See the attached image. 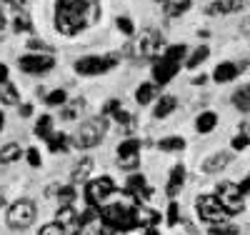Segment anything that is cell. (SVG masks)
<instances>
[{
	"mask_svg": "<svg viewBox=\"0 0 250 235\" xmlns=\"http://www.w3.org/2000/svg\"><path fill=\"white\" fill-rule=\"evenodd\" d=\"M158 88L160 85H155V83H143V85H138V90H135V103L138 105H150L153 100H158L160 95H158Z\"/></svg>",
	"mask_w": 250,
	"mask_h": 235,
	"instance_id": "obj_20",
	"label": "cell"
},
{
	"mask_svg": "<svg viewBox=\"0 0 250 235\" xmlns=\"http://www.w3.org/2000/svg\"><path fill=\"white\" fill-rule=\"evenodd\" d=\"M208 58H210V48H208V45H198L190 55L185 58V68H188V70H195V68L203 65Z\"/></svg>",
	"mask_w": 250,
	"mask_h": 235,
	"instance_id": "obj_24",
	"label": "cell"
},
{
	"mask_svg": "<svg viewBox=\"0 0 250 235\" xmlns=\"http://www.w3.org/2000/svg\"><path fill=\"white\" fill-rule=\"evenodd\" d=\"M5 8H10V10H15V13H23V8L28 5V0H0Z\"/></svg>",
	"mask_w": 250,
	"mask_h": 235,
	"instance_id": "obj_45",
	"label": "cell"
},
{
	"mask_svg": "<svg viewBox=\"0 0 250 235\" xmlns=\"http://www.w3.org/2000/svg\"><path fill=\"white\" fill-rule=\"evenodd\" d=\"M190 8H193V0H168V3H165V15L168 18H180Z\"/></svg>",
	"mask_w": 250,
	"mask_h": 235,
	"instance_id": "obj_27",
	"label": "cell"
},
{
	"mask_svg": "<svg viewBox=\"0 0 250 235\" xmlns=\"http://www.w3.org/2000/svg\"><path fill=\"white\" fill-rule=\"evenodd\" d=\"M28 50H30V53H45V55H53V53H55V48L48 45V43H43L40 38H30V40H28Z\"/></svg>",
	"mask_w": 250,
	"mask_h": 235,
	"instance_id": "obj_37",
	"label": "cell"
},
{
	"mask_svg": "<svg viewBox=\"0 0 250 235\" xmlns=\"http://www.w3.org/2000/svg\"><path fill=\"white\" fill-rule=\"evenodd\" d=\"M183 185H185V165H175L173 170H170V178H168V185H165V193H168V198H175L180 190H183Z\"/></svg>",
	"mask_w": 250,
	"mask_h": 235,
	"instance_id": "obj_16",
	"label": "cell"
},
{
	"mask_svg": "<svg viewBox=\"0 0 250 235\" xmlns=\"http://www.w3.org/2000/svg\"><path fill=\"white\" fill-rule=\"evenodd\" d=\"M5 25H8V18H5V13H3V8H0V33L5 30Z\"/></svg>",
	"mask_w": 250,
	"mask_h": 235,
	"instance_id": "obj_52",
	"label": "cell"
},
{
	"mask_svg": "<svg viewBox=\"0 0 250 235\" xmlns=\"http://www.w3.org/2000/svg\"><path fill=\"white\" fill-rule=\"evenodd\" d=\"M25 160H28L33 168H40V165H43V160H40V150H38V148H28V150H25Z\"/></svg>",
	"mask_w": 250,
	"mask_h": 235,
	"instance_id": "obj_44",
	"label": "cell"
},
{
	"mask_svg": "<svg viewBox=\"0 0 250 235\" xmlns=\"http://www.w3.org/2000/svg\"><path fill=\"white\" fill-rule=\"evenodd\" d=\"M100 220L110 225L115 233H130L140 225V210H138V205L108 203L100 208Z\"/></svg>",
	"mask_w": 250,
	"mask_h": 235,
	"instance_id": "obj_2",
	"label": "cell"
},
{
	"mask_svg": "<svg viewBox=\"0 0 250 235\" xmlns=\"http://www.w3.org/2000/svg\"><path fill=\"white\" fill-rule=\"evenodd\" d=\"M240 75V65L238 63H230V60H223V63H218L215 65V70H213V80L218 83V85H225V83H230V80H235Z\"/></svg>",
	"mask_w": 250,
	"mask_h": 235,
	"instance_id": "obj_14",
	"label": "cell"
},
{
	"mask_svg": "<svg viewBox=\"0 0 250 235\" xmlns=\"http://www.w3.org/2000/svg\"><path fill=\"white\" fill-rule=\"evenodd\" d=\"M45 143H48V150L50 153H68L70 148H73V138L65 135V133H53Z\"/></svg>",
	"mask_w": 250,
	"mask_h": 235,
	"instance_id": "obj_22",
	"label": "cell"
},
{
	"mask_svg": "<svg viewBox=\"0 0 250 235\" xmlns=\"http://www.w3.org/2000/svg\"><path fill=\"white\" fill-rule=\"evenodd\" d=\"M43 100H45V105H50V108H53V105H60V108H62V105L68 103V93L62 90V88H55V90H50Z\"/></svg>",
	"mask_w": 250,
	"mask_h": 235,
	"instance_id": "obj_34",
	"label": "cell"
},
{
	"mask_svg": "<svg viewBox=\"0 0 250 235\" xmlns=\"http://www.w3.org/2000/svg\"><path fill=\"white\" fill-rule=\"evenodd\" d=\"M165 223H168L170 228L180 223V208H178L175 200H170V205H168V215H165Z\"/></svg>",
	"mask_w": 250,
	"mask_h": 235,
	"instance_id": "obj_40",
	"label": "cell"
},
{
	"mask_svg": "<svg viewBox=\"0 0 250 235\" xmlns=\"http://www.w3.org/2000/svg\"><path fill=\"white\" fill-rule=\"evenodd\" d=\"M108 128H110V118H105V115L88 118V120L75 130V135H73V148H80V150H90V148L100 145L103 138L108 135Z\"/></svg>",
	"mask_w": 250,
	"mask_h": 235,
	"instance_id": "obj_3",
	"label": "cell"
},
{
	"mask_svg": "<svg viewBox=\"0 0 250 235\" xmlns=\"http://www.w3.org/2000/svg\"><path fill=\"white\" fill-rule=\"evenodd\" d=\"M188 55V45L185 43H178V45H168L163 53V58H168V60H175V63H183Z\"/></svg>",
	"mask_w": 250,
	"mask_h": 235,
	"instance_id": "obj_33",
	"label": "cell"
},
{
	"mask_svg": "<svg viewBox=\"0 0 250 235\" xmlns=\"http://www.w3.org/2000/svg\"><path fill=\"white\" fill-rule=\"evenodd\" d=\"M230 103H233L235 110L250 113V83H248V85H240V88L230 95Z\"/></svg>",
	"mask_w": 250,
	"mask_h": 235,
	"instance_id": "obj_23",
	"label": "cell"
},
{
	"mask_svg": "<svg viewBox=\"0 0 250 235\" xmlns=\"http://www.w3.org/2000/svg\"><path fill=\"white\" fill-rule=\"evenodd\" d=\"M143 145H148V143H143V140H140V138H135V135H128V138H125V140L118 145V158H125V155H138Z\"/></svg>",
	"mask_w": 250,
	"mask_h": 235,
	"instance_id": "obj_25",
	"label": "cell"
},
{
	"mask_svg": "<svg viewBox=\"0 0 250 235\" xmlns=\"http://www.w3.org/2000/svg\"><path fill=\"white\" fill-rule=\"evenodd\" d=\"M195 208H198V218L203 223H208V225L230 220V218H228V210L223 208V203H220L218 195H198Z\"/></svg>",
	"mask_w": 250,
	"mask_h": 235,
	"instance_id": "obj_7",
	"label": "cell"
},
{
	"mask_svg": "<svg viewBox=\"0 0 250 235\" xmlns=\"http://www.w3.org/2000/svg\"><path fill=\"white\" fill-rule=\"evenodd\" d=\"M230 160H233L230 150H218V153L208 155V158L203 160V173H208V175L223 173V170H225L228 165H230Z\"/></svg>",
	"mask_w": 250,
	"mask_h": 235,
	"instance_id": "obj_13",
	"label": "cell"
},
{
	"mask_svg": "<svg viewBox=\"0 0 250 235\" xmlns=\"http://www.w3.org/2000/svg\"><path fill=\"white\" fill-rule=\"evenodd\" d=\"M18 68L25 75H45L55 68V55H45V53H28L18 58Z\"/></svg>",
	"mask_w": 250,
	"mask_h": 235,
	"instance_id": "obj_9",
	"label": "cell"
},
{
	"mask_svg": "<svg viewBox=\"0 0 250 235\" xmlns=\"http://www.w3.org/2000/svg\"><path fill=\"white\" fill-rule=\"evenodd\" d=\"M138 165H140V158H138V155H125V158H118V168L128 170V173H130V170L135 173Z\"/></svg>",
	"mask_w": 250,
	"mask_h": 235,
	"instance_id": "obj_39",
	"label": "cell"
},
{
	"mask_svg": "<svg viewBox=\"0 0 250 235\" xmlns=\"http://www.w3.org/2000/svg\"><path fill=\"white\" fill-rule=\"evenodd\" d=\"M118 110H120V100L118 98H110L105 105H103V115H105V118H113Z\"/></svg>",
	"mask_w": 250,
	"mask_h": 235,
	"instance_id": "obj_43",
	"label": "cell"
},
{
	"mask_svg": "<svg viewBox=\"0 0 250 235\" xmlns=\"http://www.w3.org/2000/svg\"><path fill=\"white\" fill-rule=\"evenodd\" d=\"M240 33H243L245 38H250V18H245L243 23H240Z\"/></svg>",
	"mask_w": 250,
	"mask_h": 235,
	"instance_id": "obj_49",
	"label": "cell"
},
{
	"mask_svg": "<svg viewBox=\"0 0 250 235\" xmlns=\"http://www.w3.org/2000/svg\"><path fill=\"white\" fill-rule=\"evenodd\" d=\"M160 223V213L158 210H150V213H143L140 215V225H145V228H155Z\"/></svg>",
	"mask_w": 250,
	"mask_h": 235,
	"instance_id": "obj_41",
	"label": "cell"
},
{
	"mask_svg": "<svg viewBox=\"0 0 250 235\" xmlns=\"http://www.w3.org/2000/svg\"><path fill=\"white\" fill-rule=\"evenodd\" d=\"M138 53L143 58H150V60L160 58L165 53V38H163V33L158 28H145L138 35Z\"/></svg>",
	"mask_w": 250,
	"mask_h": 235,
	"instance_id": "obj_8",
	"label": "cell"
},
{
	"mask_svg": "<svg viewBox=\"0 0 250 235\" xmlns=\"http://www.w3.org/2000/svg\"><path fill=\"white\" fill-rule=\"evenodd\" d=\"M83 113H85V98H73L70 103L62 105V110H60V118L70 123V120H78Z\"/></svg>",
	"mask_w": 250,
	"mask_h": 235,
	"instance_id": "obj_19",
	"label": "cell"
},
{
	"mask_svg": "<svg viewBox=\"0 0 250 235\" xmlns=\"http://www.w3.org/2000/svg\"><path fill=\"white\" fill-rule=\"evenodd\" d=\"M35 135L40 140H48L53 135V115H40L35 120Z\"/></svg>",
	"mask_w": 250,
	"mask_h": 235,
	"instance_id": "obj_30",
	"label": "cell"
},
{
	"mask_svg": "<svg viewBox=\"0 0 250 235\" xmlns=\"http://www.w3.org/2000/svg\"><path fill=\"white\" fill-rule=\"evenodd\" d=\"M20 155H23V148H20L18 143H5L3 148H0V170L13 165V163H18Z\"/></svg>",
	"mask_w": 250,
	"mask_h": 235,
	"instance_id": "obj_21",
	"label": "cell"
},
{
	"mask_svg": "<svg viewBox=\"0 0 250 235\" xmlns=\"http://www.w3.org/2000/svg\"><path fill=\"white\" fill-rule=\"evenodd\" d=\"M215 195L220 198L223 208L228 210V215H238V213L245 210V200H243L245 195L240 193V188H238L235 183H223V185L218 188Z\"/></svg>",
	"mask_w": 250,
	"mask_h": 235,
	"instance_id": "obj_10",
	"label": "cell"
},
{
	"mask_svg": "<svg viewBox=\"0 0 250 235\" xmlns=\"http://www.w3.org/2000/svg\"><path fill=\"white\" fill-rule=\"evenodd\" d=\"M38 235H68V228L62 223H58V220H53V223H45L43 228H40Z\"/></svg>",
	"mask_w": 250,
	"mask_h": 235,
	"instance_id": "obj_38",
	"label": "cell"
},
{
	"mask_svg": "<svg viewBox=\"0 0 250 235\" xmlns=\"http://www.w3.org/2000/svg\"><path fill=\"white\" fill-rule=\"evenodd\" d=\"M55 200H58L60 205H73V203H75V185H73V183H68V185H60V188H58V195H55Z\"/></svg>",
	"mask_w": 250,
	"mask_h": 235,
	"instance_id": "obj_32",
	"label": "cell"
},
{
	"mask_svg": "<svg viewBox=\"0 0 250 235\" xmlns=\"http://www.w3.org/2000/svg\"><path fill=\"white\" fill-rule=\"evenodd\" d=\"M18 110H20V118H30V115H33V103H23V105H18Z\"/></svg>",
	"mask_w": 250,
	"mask_h": 235,
	"instance_id": "obj_46",
	"label": "cell"
},
{
	"mask_svg": "<svg viewBox=\"0 0 250 235\" xmlns=\"http://www.w3.org/2000/svg\"><path fill=\"white\" fill-rule=\"evenodd\" d=\"M115 25H118V30H120L125 38H133V35H135V23H133L128 15H118V18H115Z\"/></svg>",
	"mask_w": 250,
	"mask_h": 235,
	"instance_id": "obj_35",
	"label": "cell"
},
{
	"mask_svg": "<svg viewBox=\"0 0 250 235\" xmlns=\"http://www.w3.org/2000/svg\"><path fill=\"white\" fill-rule=\"evenodd\" d=\"M118 55H83L75 60L73 70L83 78H98V75H105L108 70H113L118 65Z\"/></svg>",
	"mask_w": 250,
	"mask_h": 235,
	"instance_id": "obj_5",
	"label": "cell"
},
{
	"mask_svg": "<svg viewBox=\"0 0 250 235\" xmlns=\"http://www.w3.org/2000/svg\"><path fill=\"white\" fill-rule=\"evenodd\" d=\"M3 205H5V193L0 190V208H3Z\"/></svg>",
	"mask_w": 250,
	"mask_h": 235,
	"instance_id": "obj_58",
	"label": "cell"
},
{
	"mask_svg": "<svg viewBox=\"0 0 250 235\" xmlns=\"http://www.w3.org/2000/svg\"><path fill=\"white\" fill-rule=\"evenodd\" d=\"M238 188H240V193H243V195H250V175H245V178L238 183Z\"/></svg>",
	"mask_w": 250,
	"mask_h": 235,
	"instance_id": "obj_47",
	"label": "cell"
},
{
	"mask_svg": "<svg viewBox=\"0 0 250 235\" xmlns=\"http://www.w3.org/2000/svg\"><path fill=\"white\" fill-rule=\"evenodd\" d=\"M100 20V0H55L53 25L60 35L75 38Z\"/></svg>",
	"mask_w": 250,
	"mask_h": 235,
	"instance_id": "obj_1",
	"label": "cell"
},
{
	"mask_svg": "<svg viewBox=\"0 0 250 235\" xmlns=\"http://www.w3.org/2000/svg\"><path fill=\"white\" fill-rule=\"evenodd\" d=\"M98 235H115V230H113L110 225L103 223V225H100V230H98Z\"/></svg>",
	"mask_w": 250,
	"mask_h": 235,
	"instance_id": "obj_50",
	"label": "cell"
},
{
	"mask_svg": "<svg viewBox=\"0 0 250 235\" xmlns=\"http://www.w3.org/2000/svg\"><path fill=\"white\" fill-rule=\"evenodd\" d=\"M3 128H5V113L0 110V133H3Z\"/></svg>",
	"mask_w": 250,
	"mask_h": 235,
	"instance_id": "obj_54",
	"label": "cell"
},
{
	"mask_svg": "<svg viewBox=\"0 0 250 235\" xmlns=\"http://www.w3.org/2000/svg\"><path fill=\"white\" fill-rule=\"evenodd\" d=\"M240 130L250 135V118H245V120H243V125H240Z\"/></svg>",
	"mask_w": 250,
	"mask_h": 235,
	"instance_id": "obj_53",
	"label": "cell"
},
{
	"mask_svg": "<svg viewBox=\"0 0 250 235\" xmlns=\"http://www.w3.org/2000/svg\"><path fill=\"white\" fill-rule=\"evenodd\" d=\"M198 38H203V40H208V38H210V33H208V30H198Z\"/></svg>",
	"mask_w": 250,
	"mask_h": 235,
	"instance_id": "obj_55",
	"label": "cell"
},
{
	"mask_svg": "<svg viewBox=\"0 0 250 235\" xmlns=\"http://www.w3.org/2000/svg\"><path fill=\"white\" fill-rule=\"evenodd\" d=\"M145 235H160L155 228H145Z\"/></svg>",
	"mask_w": 250,
	"mask_h": 235,
	"instance_id": "obj_56",
	"label": "cell"
},
{
	"mask_svg": "<svg viewBox=\"0 0 250 235\" xmlns=\"http://www.w3.org/2000/svg\"><path fill=\"white\" fill-rule=\"evenodd\" d=\"M230 148H233L235 153H240V150H245V148H250V135H248V133L235 135V138H233V143H230Z\"/></svg>",
	"mask_w": 250,
	"mask_h": 235,
	"instance_id": "obj_42",
	"label": "cell"
},
{
	"mask_svg": "<svg viewBox=\"0 0 250 235\" xmlns=\"http://www.w3.org/2000/svg\"><path fill=\"white\" fill-rule=\"evenodd\" d=\"M38 220V205L28 198L15 200L8 210H5V225L13 230H25Z\"/></svg>",
	"mask_w": 250,
	"mask_h": 235,
	"instance_id": "obj_4",
	"label": "cell"
},
{
	"mask_svg": "<svg viewBox=\"0 0 250 235\" xmlns=\"http://www.w3.org/2000/svg\"><path fill=\"white\" fill-rule=\"evenodd\" d=\"M175 108H178V98L175 95H160L158 103H155V108H153V118L155 120H165Z\"/></svg>",
	"mask_w": 250,
	"mask_h": 235,
	"instance_id": "obj_17",
	"label": "cell"
},
{
	"mask_svg": "<svg viewBox=\"0 0 250 235\" xmlns=\"http://www.w3.org/2000/svg\"><path fill=\"white\" fill-rule=\"evenodd\" d=\"M125 195H130L135 200V205H143L153 198V185H148L145 175L140 173H130L128 175V183H125Z\"/></svg>",
	"mask_w": 250,
	"mask_h": 235,
	"instance_id": "obj_11",
	"label": "cell"
},
{
	"mask_svg": "<svg viewBox=\"0 0 250 235\" xmlns=\"http://www.w3.org/2000/svg\"><path fill=\"white\" fill-rule=\"evenodd\" d=\"M70 235H90L85 228H80V230H75V233H70Z\"/></svg>",
	"mask_w": 250,
	"mask_h": 235,
	"instance_id": "obj_57",
	"label": "cell"
},
{
	"mask_svg": "<svg viewBox=\"0 0 250 235\" xmlns=\"http://www.w3.org/2000/svg\"><path fill=\"white\" fill-rule=\"evenodd\" d=\"M93 168H95V163H93V158L90 155H85V158H80L78 163H75V168H73V178H70V183L73 185H80V183H88L90 180V173H93Z\"/></svg>",
	"mask_w": 250,
	"mask_h": 235,
	"instance_id": "obj_15",
	"label": "cell"
},
{
	"mask_svg": "<svg viewBox=\"0 0 250 235\" xmlns=\"http://www.w3.org/2000/svg\"><path fill=\"white\" fill-rule=\"evenodd\" d=\"M113 120H115L118 125H123L125 130H133V128H135V123H138L133 113H128V110H123V108H120V110H118V113L113 115Z\"/></svg>",
	"mask_w": 250,
	"mask_h": 235,
	"instance_id": "obj_36",
	"label": "cell"
},
{
	"mask_svg": "<svg viewBox=\"0 0 250 235\" xmlns=\"http://www.w3.org/2000/svg\"><path fill=\"white\" fill-rule=\"evenodd\" d=\"M180 65L183 63H175V60H168V58H155L153 60V83L155 85H168L178 73H180Z\"/></svg>",
	"mask_w": 250,
	"mask_h": 235,
	"instance_id": "obj_12",
	"label": "cell"
},
{
	"mask_svg": "<svg viewBox=\"0 0 250 235\" xmlns=\"http://www.w3.org/2000/svg\"><path fill=\"white\" fill-rule=\"evenodd\" d=\"M218 128V113L215 110H203L198 118H195V130L200 135H208V133H213Z\"/></svg>",
	"mask_w": 250,
	"mask_h": 235,
	"instance_id": "obj_18",
	"label": "cell"
},
{
	"mask_svg": "<svg viewBox=\"0 0 250 235\" xmlns=\"http://www.w3.org/2000/svg\"><path fill=\"white\" fill-rule=\"evenodd\" d=\"M158 148L163 153H180V150H185V140L180 135H168L158 143Z\"/></svg>",
	"mask_w": 250,
	"mask_h": 235,
	"instance_id": "obj_29",
	"label": "cell"
},
{
	"mask_svg": "<svg viewBox=\"0 0 250 235\" xmlns=\"http://www.w3.org/2000/svg\"><path fill=\"white\" fill-rule=\"evenodd\" d=\"M155 3H163V5H165V3H168V0H155Z\"/></svg>",
	"mask_w": 250,
	"mask_h": 235,
	"instance_id": "obj_59",
	"label": "cell"
},
{
	"mask_svg": "<svg viewBox=\"0 0 250 235\" xmlns=\"http://www.w3.org/2000/svg\"><path fill=\"white\" fill-rule=\"evenodd\" d=\"M208 235H240V228L233 225L230 220H225V223L208 225Z\"/></svg>",
	"mask_w": 250,
	"mask_h": 235,
	"instance_id": "obj_31",
	"label": "cell"
},
{
	"mask_svg": "<svg viewBox=\"0 0 250 235\" xmlns=\"http://www.w3.org/2000/svg\"><path fill=\"white\" fill-rule=\"evenodd\" d=\"M8 75H10V70H8V65H5V63H0V83H5V80H10Z\"/></svg>",
	"mask_w": 250,
	"mask_h": 235,
	"instance_id": "obj_48",
	"label": "cell"
},
{
	"mask_svg": "<svg viewBox=\"0 0 250 235\" xmlns=\"http://www.w3.org/2000/svg\"><path fill=\"white\" fill-rule=\"evenodd\" d=\"M118 193V185L113 183V178H93L85 183V200L88 205H108L110 198Z\"/></svg>",
	"mask_w": 250,
	"mask_h": 235,
	"instance_id": "obj_6",
	"label": "cell"
},
{
	"mask_svg": "<svg viewBox=\"0 0 250 235\" xmlns=\"http://www.w3.org/2000/svg\"><path fill=\"white\" fill-rule=\"evenodd\" d=\"M208 80H210V75H198V78H193V85H205Z\"/></svg>",
	"mask_w": 250,
	"mask_h": 235,
	"instance_id": "obj_51",
	"label": "cell"
},
{
	"mask_svg": "<svg viewBox=\"0 0 250 235\" xmlns=\"http://www.w3.org/2000/svg\"><path fill=\"white\" fill-rule=\"evenodd\" d=\"M0 103L3 105H20V93L10 80L0 83Z\"/></svg>",
	"mask_w": 250,
	"mask_h": 235,
	"instance_id": "obj_26",
	"label": "cell"
},
{
	"mask_svg": "<svg viewBox=\"0 0 250 235\" xmlns=\"http://www.w3.org/2000/svg\"><path fill=\"white\" fill-rule=\"evenodd\" d=\"M10 28H13V33H18V35H20V33H30V35H33V30H35L30 15H25V13H15Z\"/></svg>",
	"mask_w": 250,
	"mask_h": 235,
	"instance_id": "obj_28",
	"label": "cell"
}]
</instances>
